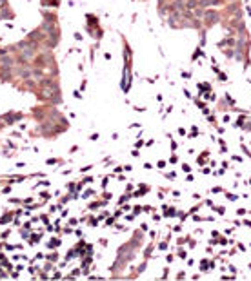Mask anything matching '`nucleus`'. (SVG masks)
Here are the masks:
<instances>
[{
	"label": "nucleus",
	"mask_w": 251,
	"mask_h": 281,
	"mask_svg": "<svg viewBox=\"0 0 251 281\" xmlns=\"http://www.w3.org/2000/svg\"><path fill=\"white\" fill-rule=\"evenodd\" d=\"M0 65H2L4 69H7V67L11 69L15 65V60H13L11 56H2V58H0Z\"/></svg>",
	"instance_id": "f03ea898"
},
{
	"label": "nucleus",
	"mask_w": 251,
	"mask_h": 281,
	"mask_svg": "<svg viewBox=\"0 0 251 281\" xmlns=\"http://www.w3.org/2000/svg\"><path fill=\"white\" fill-rule=\"evenodd\" d=\"M198 7V0H187L186 2V9H197Z\"/></svg>",
	"instance_id": "7ed1b4c3"
},
{
	"label": "nucleus",
	"mask_w": 251,
	"mask_h": 281,
	"mask_svg": "<svg viewBox=\"0 0 251 281\" xmlns=\"http://www.w3.org/2000/svg\"><path fill=\"white\" fill-rule=\"evenodd\" d=\"M218 17H220L218 13H206V15H204V18H206V22H208V25H211V24H217V22L220 20Z\"/></svg>",
	"instance_id": "f257e3e1"
}]
</instances>
